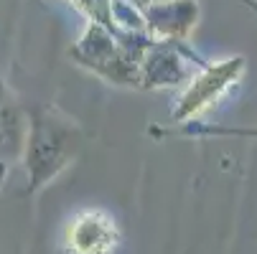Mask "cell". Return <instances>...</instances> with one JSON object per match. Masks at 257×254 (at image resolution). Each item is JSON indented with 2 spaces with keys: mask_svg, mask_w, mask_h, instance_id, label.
<instances>
[{
  "mask_svg": "<svg viewBox=\"0 0 257 254\" xmlns=\"http://www.w3.org/2000/svg\"><path fill=\"white\" fill-rule=\"evenodd\" d=\"M84 142L82 127L56 104H44L28 112L21 165L26 170V196L41 193L77 160Z\"/></svg>",
  "mask_w": 257,
  "mask_h": 254,
  "instance_id": "cell-1",
  "label": "cell"
},
{
  "mask_svg": "<svg viewBox=\"0 0 257 254\" xmlns=\"http://www.w3.org/2000/svg\"><path fill=\"white\" fill-rule=\"evenodd\" d=\"M153 39L143 31H112L102 23L87 21L69 56L82 69L115 87L138 89V64Z\"/></svg>",
  "mask_w": 257,
  "mask_h": 254,
  "instance_id": "cell-2",
  "label": "cell"
},
{
  "mask_svg": "<svg viewBox=\"0 0 257 254\" xmlns=\"http://www.w3.org/2000/svg\"><path fill=\"white\" fill-rule=\"evenodd\" d=\"M244 71H247L244 56H229L201 64L194 71V77L181 87L176 107L171 110V122L173 125L199 122L242 82Z\"/></svg>",
  "mask_w": 257,
  "mask_h": 254,
  "instance_id": "cell-3",
  "label": "cell"
},
{
  "mask_svg": "<svg viewBox=\"0 0 257 254\" xmlns=\"http://www.w3.org/2000/svg\"><path fill=\"white\" fill-rule=\"evenodd\" d=\"M201 64H206V59L186 41L153 39L138 64V89H178L194 77Z\"/></svg>",
  "mask_w": 257,
  "mask_h": 254,
  "instance_id": "cell-4",
  "label": "cell"
},
{
  "mask_svg": "<svg viewBox=\"0 0 257 254\" xmlns=\"http://www.w3.org/2000/svg\"><path fill=\"white\" fill-rule=\"evenodd\" d=\"M120 244V224L104 208H82L71 213L61 229L64 254H117Z\"/></svg>",
  "mask_w": 257,
  "mask_h": 254,
  "instance_id": "cell-5",
  "label": "cell"
},
{
  "mask_svg": "<svg viewBox=\"0 0 257 254\" xmlns=\"http://www.w3.org/2000/svg\"><path fill=\"white\" fill-rule=\"evenodd\" d=\"M28 127V112L21 107L13 89L0 77V186L8 170L21 160L23 140Z\"/></svg>",
  "mask_w": 257,
  "mask_h": 254,
  "instance_id": "cell-6",
  "label": "cell"
},
{
  "mask_svg": "<svg viewBox=\"0 0 257 254\" xmlns=\"http://www.w3.org/2000/svg\"><path fill=\"white\" fill-rule=\"evenodd\" d=\"M145 33L158 41H186L199 21L196 0H166L143 11Z\"/></svg>",
  "mask_w": 257,
  "mask_h": 254,
  "instance_id": "cell-7",
  "label": "cell"
},
{
  "mask_svg": "<svg viewBox=\"0 0 257 254\" xmlns=\"http://www.w3.org/2000/svg\"><path fill=\"white\" fill-rule=\"evenodd\" d=\"M237 3H242V6H247L252 13H257V0H237Z\"/></svg>",
  "mask_w": 257,
  "mask_h": 254,
  "instance_id": "cell-8",
  "label": "cell"
},
{
  "mask_svg": "<svg viewBox=\"0 0 257 254\" xmlns=\"http://www.w3.org/2000/svg\"><path fill=\"white\" fill-rule=\"evenodd\" d=\"M148 3H166V0H148Z\"/></svg>",
  "mask_w": 257,
  "mask_h": 254,
  "instance_id": "cell-9",
  "label": "cell"
},
{
  "mask_svg": "<svg viewBox=\"0 0 257 254\" xmlns=\"http://www.w3.org/2000/svg\"><path fill=\"white\" fill-rule=\"evenodd\" d=\"M64 3H69V0H64Z\"/></svg>",
  "mask_w": 257,
  "mask_h": 254,
  "instance_id": "cell-10",
  "label": "cell"
}]
</instances>
